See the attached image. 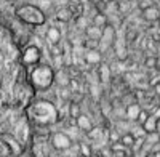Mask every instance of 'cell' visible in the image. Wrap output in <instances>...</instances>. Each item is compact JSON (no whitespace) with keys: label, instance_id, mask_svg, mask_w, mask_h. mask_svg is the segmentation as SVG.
Returning a JSON list of instances; mask_svg holds the SVG:
<instances>
[{"label":"cell","instance_id":"obj_15","mask_svg":"<svg viewBox=\"0 0 160 157\" xmlns=\"http://www.w3.org/2000/svg\"><path fill=\"white\" fill-rule=\"evenodd\" d=\"M142 18H144L146 21H149V23L158 21V19H160V10L152 5V7H149V8L142 10Z\"/></svg>","mask_w":160,"mask_h":157},{"label":"cell","instance_id":"obj_27","mask_svg":"<svg viewBox=\"0 0 160 157\" xmlns=\"http://www.w3.org/2000/svg\"><path fill=\"white\" fill-rule=\"evenodd\" d=\"M155 132L158 133V136H160V119L157 120V130H155Z\"/></svg>","mask_w":160,"mask_h":157},{"label":"cell","instance_id":"obj_6","mask_svg":"<svg viewBox=\"0 0 160 157\" xmlns=\"http://www.w3.org/2000/svg\"><path fill=\"white\" fill-rule=\"evenodd\" d=\"M75 127L82 132L83 135H87L88 132H91L93 128H95V124H93V120H91V117L90 115H87V114H80L77 119H75Z\"/></svg>","mask_w":160,"mask_h":157},{"label":"cell","instance_id":"obj_5","mask_svg":"<svg viewBox=\"0 0 160 157\" xmlns=\"http://www.w3.org/2000/svg\"><path fill=\"white\" fill-rule=\"evenodd\" d=\"M40 56H42V53H40V50L38 47L35 45H31L24 50V53H22V63L26 64V66H37V63L40 61Z\"/></svg>","mask_w":160,"mask_h":157},{"label":"cell","instance_id":"obj_3","mask_svg":"<svg viewBox=\"0 0 160 157\" xmlns=\"http://www.w3.org/2000/svg\"><path fill=\"white\" fill-rule=\"evenodd\" d=\"M55 71H53L50 66H45V64H40V66H35L31 72V82L35 88L38 90H45L48 88L53 80H55Z\"/></svg>","mask_w":160,"mask_h":157},{"label":"cell","instance_id":"obj_23","mask_svg":"<svg viewBox=\"0 0 160 157\" xmlns=\"http://www.w3.org/2000/svg\"><path fill=\"white\" fill-rule=\"evenodd\" d=\"M146 143H149V144H158V143H160V136H158V133H157V132H154V133H148V135H146Z\"/></svg>","mask_w":160,"mask_h":157},{"label":"cell","instance_id":"obj_29","mask_svg":"<svg viewBox=\"0 0 160 157\" xmlns=\"http://www.w3.org/2000/svg\"><path fill=\"white\" fill-rule=\"evenodd\" d=\"M152 154H154V157H160V151L158 152H152Z\"/></svg>","mask_w":160,"mask_h":157},{"label":"cell","instance_id":"obj_14","mask_svg":"<svg viewBox=\"0 0 160 157\" xmlns=\"http://www.w3.org/2000/svg\"><path fill=\"white\" fill-rule=\"evenodd\" d=\"M85 35H87V38H91V40L101 42L102 29L98 28V26H95V24H90V26H87V28H85Z\"/></svg>","mask_w":160,"mask_h":157},{"label":"cell","instance_id":"obj_31","mask_svg":"<svg viewBox=\"0 0 160 157\" xmlns=\"http://www.w3.org/2000/svg\"><path fill=\"white\" fill-rule=\"evenodd\" d=\"M78 157H87V155H82V154H80V155H78Z\"/></svg>","mask_w":160,"mask_h":157},{"label":"cell","instance_id":"obj_10","mask_svg":"<svg viewBox=\"0 0 160 157\" xmlns=\"http://www.w3.org/2000/svg\"><path fill=\"white\" fill-rule=\"evenodd\" d=\"M96 75H98L101 84H109V80H111V66H109V64H106V63H101L98 66Z\"/></svg>","mask_w":160,"mask_h":157},{"label":"cell","instance_id":"obj_11","mask_svg":"<svg viewBox=\"0 0 160 157\" xmlns=\"http://www.w3.org/2000/svg\"><path fill=\"white\" fill-rule=\"evenodd\" d=\"M139 112H141V108H139V104H138V103L127 104V108H125V117H127V120H130V122H136Z\"/></svg>","mask_w":160,"mask_h":157},{"label":"cell","instance_id":"obj_22","mask_svg":"<svg viewBox=\"0 0 160 157\" xmlns=\"http://www.w3.org/2000/svg\"><path fill=\"white\" fill-rule=\"evenodd\" d=\"M149 115H151V112H149L148 109H141V112H139V115H138V119H136V122H135V124H138V125H142L146 120L149 119Z\"/></svg>","mask_w":160,"mask_h":157},{"label":"cell","instance_id":"obj_24","mask_svg":"<svg viewBox=\"0 0 160 157\" xmlns=\"http://www.w3.org/2000/svg\"><path fill=\"white\" fill-rule=\"evenodd\" d=\"M125 149H127V148H125L120 141H118V143H112V144H111V151H112V152H118V151L122 152V151H125Z\"/></svg>","mask_w":160,"mask_h":157},{"label":"cell","instance_id":"obj_20","mask_svg":"<svg viewBox=\"0 0 160 157\" xmlns=\"http://www.w3.org/2000/svg\"><path fill=\"white\" fill-rule=\"evenodd\" d=\"M80 114H82V111H80V106H78L77 103H71V104H69V117H72V119L75 120Z\"/></svg>","mask_w":160,"mask_h":157},{"label":"cell","instance_id":"obj_13","mask_svg":"<svg viewBox=\"0 0 160 157\" xmlns=\"http://www.w3.org/2000/svg\"><path fill=\"white\" fill-rule=\"evenodd\" d=\"M45 37H47V40H48L50 45H58L59 40H61V31L56 28V26H51V28L47 29Z\"/></svg>","mask_w":160,"mask_h":157},{"label":"cell","instance_id":"obj_28","mask_svg":"<svg viewBox=\"0 0 160 157\" xmlns=\"http://www.w3.org/2000/svg\"><path fill=\"white\" fill-rule=\"evenodd\" d=\"M155 68L160 71V58H157V64H155Z\"/></svg>","mask_w":160,"mask_h":157},{"label":"cell","instance_id":"obj_8","mask_svg":"<svg viewBox=\"0 0 160 157\" xmlns=\"http://www.w3.org/2000/svg\"><path fill=\"white\" fill-rule=\"evenodd\" d=\"M83 61L90 66H99L102 63V53L99 50H85Z\"/></svg>","mask_w":160,"mask_h":157},{"label":"cell","instance_id":"obj_21","mask_svg":"<svg viewBox=\"0 0 160 157\" xmlns=\"http://www.w3.org/2000/svg\"><path fill=\"white\" fill-rule=\"evenodd\" d=\"M82 47L85 50H99V42L98 40H91V38H85Z\"/></svg>","mask_w":160,"mask_h":157},{"label":"cell","instance_id":"obj_26","mask_svg":"<svg viewBox=\"0 0 160 157\" xmlns=\"http://www.w3.org/2000/svg\"><path fill=\"white\" fill-rule=\"evenodd\" d=\"M155 64H157V58H154V56L146 58V66L148 68H155Z\"/></svg>","mask_w":160,"mask_h":157},{"label":"cell","instance_id":"obj_9","mask_svg":"<svg viewBox=\"0 0 160 157\" xmlns=\"http://www.w3.org/2000/svg\"><path fill=\"white\" fill-rule=\"evenodd\" d=\"M55 16H56V19H58L59 23H69V21L74 19L75 13H74L72 8H69V7H61V8H58V11H56Z\"/></svg>","mask_w":160,"mask_h":157},{"label":"cell","instance_id":"obj_1","mask_svg":"<svg viewBox=\"0 0 160 157\" xmlns=\"http://www.w3.org/2000/svg\"><path fill=\"white\" fill-rule=\"evenodd\" d=\"M21 63L15 40L0 21V157H22L28 124L19 117L26 93L7 91L22 84Z\"/></svg>","mask_w":160,"mask_h":157},{"label":"cell","instance_id":"obj_2","mask_svg":"<svg viewBox=\"0 0 160 157\" xmlns=\"http://www.w3.org/2000/svg\"><path fill=\"white\" fill-rule=\"evenodd\" d=\"M15 13H16L18 19H21L26 24H31V26H42L47 21L43 10L35 5H21L16 8Z\"/></svg>","mask_w":160,"mask_h":157},{"label":"cell","instance_id":"obj_30","mask_svg":"<svg viewBox=\"0 0 160 157\" xmlns=\"http://www.w3.org/2000/svg\"><path fill=\"white\" fill-rule=\"evenodd\" d=\"M7 2H16V0H7Z\"/></svg>","mask_w":160,"mask_h":157},{"label":"cell","instance_id":"obj_18","mask_svg":"<svg viewBox=\"0 0 160 157\" xmlns=\"http://www.w3.org/2000/svg\"><path fill=\"white\" fill-rule=\"evenodd\" d=\"M133 8L131 0H120L118 2V15H128Z\"/></svg>","mask_w":160,"mask_h":157},{"label":"cell","instance_id":"obj_12","mask_svg":"<svg viewBox=\"0 0 160 157\" xmlns=\"http://www.w3.org/2000/svg\"><path fill=\"white\" fill-rule=\"evenodd\" d=\"M55 78H56V82H58V85H59L61 88H68V87L71 85V80H72L71 72H68L66 69H59L58 74L55 75Z\"/></svg>","mask_w":160,"mask_h":157},{"label":"cell","instance_id":"obj_17","mask_svg":"<svg viewBox=\"0 0 160 157\" xmlns=\"http://www.w3.org/2000/svg\"><path fill=\"white\" fill-rule=\"evenodd\" d=\"M93 24L95 26H98V28H101V29H104L106 26L109 24V18H108V15H104V13H96L95 16H93Z\"/></svg>","mask_w":160,"mask_h":157},{"label":"cell","instance_id":"obj_7","mask_svg":"<svg viewBox=\"0 0 160 157\" xmlns=\"http://www.w3.org/2000/svg\"><path fill=\"white\" fill-rule=\"evenodd\" d=\"M115 38H117V32L115 28L112 24H108L106 28L102 29V37H101V42L99 45H106V47H112L115 43Z\"/></svg>","mask_w":160,"mask_h":157},{"label":"cell","instance_id":"obj_16","mask_svg":"<svg viewBox=\"0 0 160 157\" xmlns=\"http://www.w3.org/2000/svg\"><path fill=\"white\" fill-rule=\"evenodd\" d=\"M157 120H158V117L155 114H151L149 119L142 124V128H144L146 135H148V133H154L155 130H157Z\"/></svg>","mask_w":160,"mask_h":157},{"label":"cell","instance_id":"obj_4","mask_svg":"<svg viewBox=\"0 0 160 157\" xmlns=\"http://www.w3.org/2000/svg\"><path fill=\"white\" fill-rule=\"evenodd\" d=\"M51 144L58 151H68L74 144V141L69 138V135L66 132H58V133H55L51 136Z\"/></svg>","mask_w":160,"mask_h":157},{"label":"cell","instance_id":"obj_25","mask_svg":"<svg viewBox=\"0 0 160 157\" xmlns=\"http://www.w3.org/2000/svg\"><path fill=\"white\" fill-rule=\"evenodd\" d=\"M138 7H139L141 11H142V10H146V8L152 7V2H151V0H139V2H138Z\"/></svg>","mask_w":160,"mask_h":157},{"label":"cell","instance_id":"obj_19","mask_svg":"<svg viewBox=\"0 0 160 157\" xmlns=\"http://www.w3.org/2000/svg\"><path fill=\"white\" fill-rule=\"evenodd\" d=\"M135 141H136V138L131 133H123L122 138H120V143H122L125 148H131V149H133V146H135Z\"/></svg>","mask_w":160,"mask_h":157},{"label":"cell","instance_id":"obj_32","mask_svg":"<svg viewBox=\"0 0 160 157\" xmlns=\"http://www.w3.org/2000/svg\"><path fill=\"white\" fill-rule=\"evenodd\" d=\"M158 101H160V96H158Z\"/></svg>","mask_w":160,"mask_h":157}]
</instances>
